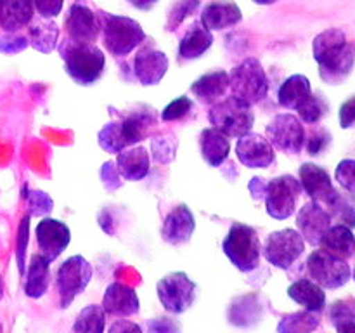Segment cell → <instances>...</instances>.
Instances as JSON below:
<instances>
[{"label": "cell", "mask_w": 355, "mask_h": 333, "mask_svg": "<svg viewBox=\"0 0 355 333\" xmlns=\"http://www.w3.org/2000/svg\"><path fill=\"white\" fill-rule=\"evenodd\" d=\"M28 45H30L28 38L24 37V35L16 33V31H7V35L0 37V52H2V54H19V52H23Z\"/></svg>", "instance_id": "obj_44"}, {"label": "cell", "mask_w": 355, "mask_h": 333, "mask_svg": "<svg viewBox=\"0 0 355 333\" xmlns=\"http://www.w3.org/2000/svg\"><path fill=\"white\" fill-rule=\"evenodd\" d=\"M97 141H99V146L104 151L113 153V155H118L121 149L128 146L121 121H110V123L104 125L99 134H97Z\"/></svg>", "instance_id": "obj_35"}, {"label": "cell", "mask_w": 355, "mask_h": 333, "mask_svg": "<svg viewBox=\"0 0 355 333\" xmlns=\"http://www.w3.org/2000/svg\"><path fill=\"white\" fill-rule=\"evenodd\" d=\"M113 333H141V326L132 321H116L110 328Z\"/></svg>", "instance_id": "obj_51"}, {"label": "cell", "mask_w": 355, "mask_h": 333, "mask_svg": "<svg viewBox=\"0 0 355 333\" xmlns=\"http://www.w3.org/2000/svg\"><path fill=\"white\" fill-rule=\"evenodd\" d=\"M90 280H92V266L85 257L71 255L66 259L55 274V287H58L61 307H69L73 300L85 291Z\"/></svg>", "instance_id": "obj_9"}, {"label": "cell", "mask_w": 355, "mask_h": 333, "mask_svg": "<svg viewBox=\"0 0 355 333\" xmlns=\"http://www.w3.org/2000/svg\"><path fill=\"white\" fill-rule=\"evenodd\" d=\"M200 151L205 162L217 169L229 158L231 142H229L227 135L222 134L218 128L208 127L200 134Z\"/></svg>", "instance_id": "obj_23"}, {"label": "cell", "mask_w": 355, "mask_h": 333, "mask_svg": "<svg viewBox=\"0 0 355 333\" xmlns=\"http://www.w3.org/2000/svg\"><path fill=\"white\" fill-rule=\"evenodd\" d=\"M132 3H134L135 7H139V9H151L153 6H156V3L159 2V0H130Z\"/></svg>", "instance_id": "obj_52"}, {"label": "cell", "mask_w": 355, "mask_h": 333, "mask_svg": "<svg viewBox=\"0 0 355 333\" xmlns=\"http://www.w3.org/2000/svg\"><path fill=\"white\" fill-rule=\"evenodd\" d=\"M267 184H269V182H267L263 177H253V179L250 180L248 189H250V193H252L253 200L260 201V200H263V198H266Z\"/></svg>", "instance_id": "obj_49"}, {"label": "cell", "mask_w": 355, "mask_h": 333, "mask_svg": "<svg viewBox=\"0 0 355 333\" xmlns=\"http://www.w3.org/2000/svg\"><path fill=\"white\" fill-rule=\"evenodd\" d=\"M168 58L158 49H144L134 59V76L141 85H158L168 71Z\"/></svg>", "instance_id": "obj_18"}, {"label": "cell", "mask_w": 355, "mask_h": 333, "mask_svg": "<svg viewBox=\"0 0 355 333\" xmlns=\"http://www.w3.org/2000/svg\"><path fill=\"white\" fill-rule=\"evenodd\" d=\"M319 246L324 248L326 252L333 253V255L342 257V259H350V257L355 255V236L352 229L347 228V225H329Z\"/></svg>", "instance_id": "obj_28"}, {"label": "cell", "mask_w": 355, "mask_h": 333, "mask_svg": "<svg viewBox=\"0 0 355 333\" xmlns=\"http://www.w3.org/2000/svg\"><path fill=\"white\" fill-rule=\"evenodd\" d=\"M319 326V318L315 316V312L312 311H300L293 312V314H288L281 319V323L277 325V332L281 333H305L312 332Z\"/></svg>", "instance_id": "obj_36"}, {"label": "cell", "mask_w": 355, "mask_h": 333, "mask_svg": "<svg viewBox=\"0 0 355 333\" xmlns=\"http://www.w3.org/2000/svg\"><path fill=\"white\" fill-rule=\"evenodd\" d=\"M3 295V281H2V276H0V298H2Z\"/></svg>", "instance_id": "obj_54"}, {"label": "cell", "mask_w": 355, "mask_h": 333, "mask_svg": "<svg viewBox=\"0 0 355 333\" xmlns=\"http://www.w3.org/2000/svg\"><path fill=\"white\" fill-rule=\"evenodd\" d=\"M302 184L293 176H279L269 180L266 193V210L269 217L276 221H286L297 212L298 200H300Z\"/></svg>", "instance_id": "obj_10"}, {"label": "cell", "mask_w": 355, "mask_h": 333, "mask_svg": "<svg viewBox=\"0 0 355 333\" xmlns=\"http://www.w3.org/2000/svg\"><path fill=\"white\" fill-rule=\"evenodd\" d=\"M324 208L336 224H343L350 229L355 228V198L352 193L335 189L326 200Z\"/></svg>", "instance_id": "obj_31"}, {"label": "cell", "mask_w": 355, "mask_h": 333, "mask_svg": "<svg viewBox=\"0 0 355 333\" xmlns=\"http://www.w3.org/2000/svg\"><path fill=\"white\" fill-rule=\"evenodd\" d=\"M214 44V33L201 23H194L179 44V56L186 61L201 58Z\"/></svg>", "instance_id": "obj_27"}, {"label": "cell", "mask_w": 355, "mask_h": 333, "mask_svg": "<svg viewBox=\"0 0 355 333\" xmlns=\"http://www.w3.org/2000/svg\"><path fill=\"white\" fill-rule=\"evenodd\" d=\"M101 180L107 191H116L121 186V176L114 162H106L101 169Z\"/></svg>", "instance_id": "obj_46"}, {"label": "cell", "mask_w": 355, "mask_h": 333, "mask_svg": "<svg viewBox=\"0 0 355 333\" xmlns=\"http://www.w3.org/2000/svg\"><path fill=\"white\" fill-rule=\"evenodd\" d=\"M329 319L338 332H355V298L335 302L329 309Z\"/></svg>", "instance_id": "obj_37"}, {"label": "cell", "mask_w": 355, "mask_h": 333, "mask_svg": "<svg viewBox=\"0 0 355 333\" xmlns=\"http://www.w3.org/2000/svg\"><path fill=\"white\" fill-rule=\"evenodd\" d=\"M28 198V208H30V217L31 215H45L54 208V201L44 191H31L26 194Z\"/></svg>", "instance_id": "obj_43"}, {"label": "cell", "mask_w": 355, "mask_h": 333, "mask_svg": "<svg viewBox=\"0 0 355 333\" xmlns=\"http://www.w3.org/2000/svg\"><path fill=\"white\" fill-rule=\"evenodd\" d=\"M352 276H354V281H355V269H354V273H352Z\"/></svg>", "instance_id": "obj_56"}, {"label": "cell", "mask_w": 355, "mask_h": 333, "mask_svg": "<svg viewBox=\"0 0 355 333\" xmlns=\"http://www.w3.org/2000/svg\"><path fill=\"white\" fill-rule=\"evenodd\" d=\"M3 3H6V0H0V17H2V10H3Z\"/></svg>", "instance_id": "obj_55"}, {"label": "cell", "mask_w": 355, "mask_h": 333, "mask_svg": "<svg viewBox=\"0 0 355 333\" xmlns=\"http://www.w3.org/2000/svg\"><path fill=\"white\" fill-rule=\"evenodd\" d=\"M64 6V0H35V12L45 19L59 16Z\"/></svg>", "instance_id": "obj_47"}, {"label": "cell", "mask_w": 355, "mask_h": 333, "mask_svg": "<svg viewBox=\"0 0 355 333\" xmlns=\"http://www.w3.org/2000/svg\"><path fill=\"white\" fill-rule=\"evenodd\" d=\"M222 250L232 266L241 273L257 269L262 257V243L252 225L236 222L222 241Z\"/></svg>", "instance_id": "obj_4"}, {"label": "cell", "mask_w": 355, "mask_h": 333, "mask_svg": "<svg viewBox=\"0 0 355 333\" xmlns=\"http://www.w3.org/2000/svg\"><path fill=\"white\" fill-rule=\"evenodd\" d=\"M191 110H193V101H191L187 96H180L163 108L162 120L163 121L182 120L184 117H187V114L191 113Z\"/></svg>", "instance_id": "obj_40"}, {"label": "cell", "mask_w": 355, "mask_h": 333, "mask_svg": "<svg viewBox=\"0 0 355 333\" xmlns=\"http://www.w3.org/2000/svg\"><path fill=\"white\" fill-rule=\"evenodd\" d=\"M64 69L78 85H92L103 76L106 56L96 44H82L66 38L59 47Z\"/></svg>", "instance_id": "obj_2"}, {"label": "cell", "mask_w": 355, "mask_h": 333, "mask_svg": "<svg viewBox=\"0 0 355 333\" xmlns=\"http://www.w3.org/2000/svg\"><path fill=\"white\" fill-rule=\"evenodd\" d=\"M307 273L312 281L328 290H336L347 284L352 278V269L347 259L326 252L324 248L314 250L307 259Z\"/></svg>", "instance_id": "obj_7"}, {"label": "cell", "mask_w": 355, "mask_h": 333, "mask_svg": "<svg viewBox=\"0 0 355 333\" xmlns=\"http://www.w3.org/2000/svg\"><path fill=\"white\" fill-rule=\"evenodd\" d=\"M35 16V0H6L0 26L6 31H17L28 26Z\"/></svg>", "instance_id": "obj_30"}, {"label": "cell", "mask_w": 355, "mask_h": 333, "mask_svg": "<svg viewBox=\"0 0 355 333\" xmlns=\"http://www.w3.org/2000/svg\"><path fill=\"white\" fill-rule=\"evenodd\" d=\"M64 26L68 38L82 44H94L99 37V16L83 3H73L64 17Z\"/></svg>", "instance_id": "obj_15"}, {"label": "cell", "mask_w": 355, "mask_h": 333, "mask_svg": "<svg viewBox=\"0 0 355 333\" xmlns=\"http://www.w3.org/2000/svg\"><path fill=\"white\" fill-rule=\"evenodd\" d=\"M198 6H200V0H179V2L173 6L172 12H170L166 28H168V30H175L189 14H193L194 10L198 9Z\"/></svg>", "instance_id": "obj_42"}, {"label": "cell", "mask_w": 355, "mask_h": 333, "mask_svg": "<svg viewBox=\"0 0 355 333\" xmlns=\"http://www.w3.org/2000/svg\"><path fill=\"white\" fill-rule=\"evenodd\" d=\"M236 156L248 169H269L276 160L274 146L270 144L269 139L252 130L238 137Z\"/></svg>", "instance_id": "obj_13"}, {"label": "cell", "mask_w": 355, "mask_h": 333, "mask_svg": "<svg viewBox=\"0 0 355 333\" xmlns=\"http://www.w3.org/2000/svg\"><path fill=\"white\" fill-rule=\"evenodd\" d=\"M116 166L120 176L125 180H132L137 182L142 180L149 173V166H151V160H149L148 149L142 146H132V148H125L118 153L116 156Z\"/></svg>", "instance_id": "obj_22"}, {"label": "cell", "mask_w": 355, "mask_h": 333, "mask_svg": "<svg viewBox=\"0 0 355 333\" xmlns=\"http://www.w3.org/2000/svg\"><path fill=\"white\" fill-rule=\"evenodd\" d=\"M241 19L243 12L238 3L232 0H214L203 7L200 23L210 31H220L236 26Z\"/></svg>", "instance_id": "obj_21"}, {"label": "cell", "mask_w": 355, "mask_h": 333, "mask_svg": "<svg viewBox=\"0 0 355 333\" xmlns=\"http://www.w3.org/2000/svg\"><path fill=\"white\" fill-rule=\"evenodd\" d=\"M229 89L231 96L238 97L250 106L266 99L269 92V80L262 62L257 58H246L239 62L229 73Z\"/></svg>", "instance_id": "obj_5"}, {"label": "cell", "mask_w": 355, "mask_h": 333, "mask_svg": "<svg viewBox=\"0 0 355 333\" xmlns=\"http://www.w3.org/2000/svg\"><path fill=\"white\" fill-rule=\"evenodd\" d=\"M37 243L40 255H44L49 262H54L71 241V231L64 222L58 219L45 217L37 224Z\"/></svg>", "instance_id": "obj_14"}, {"label": "cell", "mask_w": 355, "mask_h": 333, "mask_svg": "<svg viewBox=\"0 0 355 333\" xmlns=\"http://www.w3.org/2000/svg\"><path fill=\"white\" fill-rule=\"evenodd\" d=\"M331 217L324 205L311 200L298 210L297 214V231L300 232L302 238L312 246H319L322 236L331 225Z\"/></svg>", "instance_id": "obj_16"}, {"label": "cell", "mask_w": 355, "mask_h": 333, "mask_svg": "<svg viewBox=\"0 0 355 333\" xmlns=\"http://www.w3.org/2000/svg\"><path fill=\"white\" fill-rule=\"evenodd\" d=\"M329 141H331V135L328 134L322 128H318V130L311 132V135H305V144H307L309 155H319L321 151H324L328 148Z\"/></svg>", "instance_id": "obj_45"}, {"label": "cell", "mask_w": 355, "mask_h": 333, "mask_svg": "<svg viewBox=\"0 0 355 333\" xmlns=\"http://www.w3.org/2000/svg\"><path fill=\"white\" fill-rule=\"evenodd\" d=\"M123 125L125 137H127L128 146H134L137 142L144 141L149 134V128L151 125H155V111L151 108H146L142 111H134V113L127 114V117L121 120Z\"/></svg>", "instance_id": "obj_33"}, {"label": "cell", "mask_w": 355, "mask_h": 333, "mask_svg": "<svg viewBox=\"0 0 355 333\" xmlns=\"http://www.w3.org/2000/svg\"><path fill=\"white\" fill-rule=\"evenodd\" d=\"M196 221H194L193 212L187 208V205H177L166 214L165 221L162 224V238L173 246L184 245L191 239Z\"/></svg>", "instance_id": "obj_17"}, {"label": "cell", "mask_w": 355, "mask_h": 333, "mask_svg": "<svg viewBox=\"0 0 355 333\" xmlns=\"http://www.w3.org/2000/svg\"><path fill=\"white\" fill-rule=\"evenodd\" d=\"M298 180L302 184V189L311 200L324 205L326 200L331 196L333 191L336 189L333 186V180L329 173L322 166L315 163H304L298 170Z\"/></svg>", "instance_id": "obj_20"}, {"label": "cell", "mask_w": 355, "mask_h": 333, "mask_svg": "<svg viewBox=\"0 0 355 333\" xmlns=\"http://www.w3.org/2000/svg\"><path fill=\"white\" fill-rule=\"evenodd\" d=\"M38 21V23L31 24L28 30V42L35 51L42 52V54H51L55 47H58V38H59V28L54 21L45 19Z\"/></svg>", "instance_id": "obj_32"}, {"label": "cell", "mask_w": 355, "mask_h": 333, "mask_svg": "<svg viewBox=\"0 0 355 333\" xmlns=\"http://www.w3.org/2000/svg\"><path fill=\"white\" fill-rule=\"evenodd\" d=\"M255 3H259V6H270V3H276L277 0H253Z\"/></svg>", "instance_id": "obj_53"}, {"label": "cell", "mask_w": 355, "mask_h": 333, "mask_svg": "<svg viewBox=\"0 0 355 333\" xmlns=\"http://www.w3.org/2000/svg\"><path fill=\"white\" fill-rule=\"evenodd\" d=\"M312 54L319 65V75L329 85H338L352 73L355 47L338 28H329L314 38Z\"/></svg>", "instance_id": "obj_1"}, {"label": "cell", "mask_w": 355, "mask_h": 333, "mask_svg": "<svg viewBox=\"0 0 355 333\" xmlns=\"http://www.w3.org/2000/svg\"><path fill=\"white\" fill-rule=\"evenodd\" d=\"M103 307L106 314L118 316V318H128L135 316L141 309L137 291L128 284L114 281L106 288L103 297Z\"/></svg>", "instance_id": "obj_19"}, {"label": "cell", "mask_w": 355, "mask_h": 333, "mask_svg": "<svg viewBox=\"0 0 355 333\" xmlns=\"http://www.w3.org/2000/svg\"><path fill=\"white\" fill-rule=\"evenodd\" d=\"M312 94L311 80L305 75H291L281 83L279 90H277V103L286 110H295L307 99Z\"/></svg>", "instance_id": "obj_29"}, {"label": "cell", "mask_w": 355, "mask_h": 333, "mask_svg": "<svg viewBox=\"0 0 355 333\" xmlns=\"http://www.w3.org/2000/svg\"><path fill=\"white\" fill-rule=\"evenodd\" d=\"M355 125V96L342 104L340 108V127L350 128Z\"/></svg>", "instance_id": "obj_48"}, {"label": "cell", "mask_w": 355, "mask_h": 333, "mask_svg": "<svg viewBox=\"0 0 355 333\" xmlns=\"http://www.w3.org/2000/svg\"><path fill=\"white\" fill-rule=\"evenodd\" d=\"M270 144L286 155H298L305 146V128L302 120L291 113L276 114L266 128Z\"/></svg>", "instance_id": "obj_12"}, {"label": "cell", "mask_w": 355, "mask_h": 333, "mask_svg": "<svg viewBox=\"0 0 355 333\" xmlns=\"http://www.w3.org/2000/svg\"><path fill=\"white\" fill-rule=\"evenodd\" d=\"M104 47L114 58H125L146 40V31L135 19L111 12L99 14Z\"/></svg>", "instance_id": "obj_3"}, {"label": "cell", "mask_w": 355, "mask_h": 333, "mask_svg": "<svg viewBox=\"0 0 355 333\" xmlns=\"http://www.w3.org/2000/svg\"><path fill=\"white\" fill-rule=\"evenodd\" d=\"M229 90V73L224 69H215V71L207 73L200 76L196 82L191 85V92L201 103L214 104L220 101Z\"/></svg>", "instance_id": "obj_24"}, {"label": "cell", "mask_w": 355, "mask_h": 333, "mask_svg": "<svg viewBox=\"0 0 355 333\" xmlns=\"http://www.w3.org/2000/svg\"><path fill=\"white\" fill-rule=\"evenodd\" d=\"M106 330V311L103 305H87L76 316L73 332L76 333H103Z\"/></svg>", "instance_id": "obj_34"}, {"label": "cell", "mask_w": 355, "mask_h": 333, "mask_svg": "<svg viewBox=\"0 0 355 333\" xmlns=\"http://www.w3.org/2000/svg\"><path fill=\"white\" fill-rule=\"evenodd\" d=\"M208 120L227 137H239L253 128L255 113L250 104L231 96L214 103L208 111Z\"/></svg>", "instance_id": "obj_6"}, {"label": "cell", "mask_w": 355, "mask_h": 333, "mask_svg": "<svg viewBox=\"0 0 355 333\" xmlns=\"http://www.w3.org/2000/svg\"><path fill=\"white\" fill-rule=\"evenodd\" d=\"M305 252V239L297 229H279L267 236L262 253L277 269H290Z\"/></svg>", "instance_id": "obj_11"}, {"label": "cell", "mask_w": 355, "mask_h": 333, "mask_svg": "<svg viewBox=\"0 0 355 333\" xmlns=\"http://www.w3.org/2000/svg\"><path fill=\"white\" fill-rule=\"evenodd\" d=\"M298 111V118L302 120V123H309V125H315L322 120V117L328 111V104L326 101L322 99L321 96H311L297 108Z\"/></svg>", "instance_id": "obj_38"}, {"label": "cell", "mask_w": 355, "mask_h": 333, "mask_svg": "<svg viewBox=\"0 0 355 333\" xmlns=\"http://www.w3.org/2000/svg\"><path fill=\"white\" fill-rule=\"evenodd\" d=\"M196 283L182 271L166 274L156 284V293H158L159 304L170 314H182V312H186L196 300Z\"/></svg>", "instance_id": "obj_8"}, {"label": "cell", "mask_w": 355, "mask_h": 333, "mask_svg": "<svg viewBox=\"0 0 355 333\" xmlns=\"http://www.w3.org/2000/svg\"><path fill=\"white\" fill-rule=\"evenodd\" d=\"M288 295L307 311L321 312L326 307L324 288L319 287L311 278H302L291 283L288 288Z\"/></svg>", "instance_id": "obj_25"}, {"label": "cell", "mask_w": 355, "mask_h": 333, "mask_svg": "<svg viewBox=\"0 0 355 333\" xmlns=\"http://www.w3.org/2000/svg\"><path fill=\"white\" fill-rule=\"evenodd\" d=\"M335 179L349 193L355 194V160L345 158L338 163L335 170Z\"/></svg>", "instance_id": "obj_41"}, {"label": "cell", "mask_w": 355, "mask_h": 333, "mask_svg": "<svg viewBox=\"0 0 355 333\" xmlns=\"http://www.w3.org/2000/svg\"><path fill=\"white\" fill-rule=\"evenodd\" d=\"M28 222H30V214L23 219L21 222V229H19V245H17V262H19L21 271H23L24 260H23V252L26 248V241H28Z\"/></svg>", "instance_id": "obj_50"}, {"label": "cell", "mask_w": 355, "mask_h": 333, "mask_svg": "<svg viewBox=\"0 0 355 333\" xmlns=\"http://www.w3.org/2000/svg\"><path fill=\"white\" fill-rule=\"evenodd\" d=\"M51 287V262L40 253H35L28 264L24 293L30 298H40Z\"/></svg>", "instance_id": "obj_26"}, {"label": "cell", "mask_w": 355, "mask_h": 333, "mask_svg": "<svg viewBox=\"0 0 355 333\" xmlns=\"http://www.w3.org/2000/svg\"><path fill=\"white\" fill-rule=\"evenodd\" d=\"M153 158L158 163H170L177 155V139L173 134H159L151 141Z\"/></svg>", "instance_id": "obj_39"}]
</instances>
